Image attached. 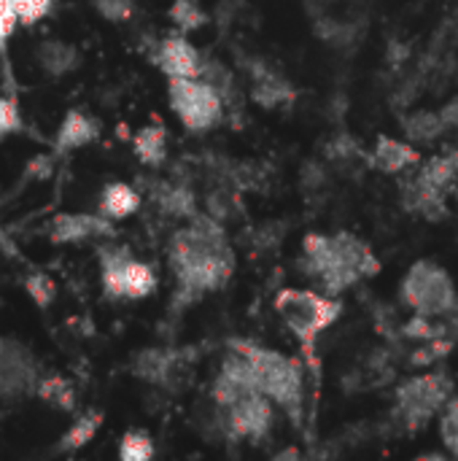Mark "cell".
<instances>
[{
	"label": "cell",
	"mask_w": 458,
	"mask_h": 461,
	"mask_svg": "<svg viewBox=\"0 0 458 461\" xmlns=\"http://www.w3.org/2000/svg\"><path fill=\"white\" fill-rule=\"evenodd\" d=\"M170 265L178 284V305H189L229 281L235 257L216 219L192 216V224L173 235Z\"/></svg>",
	"instance_id": "6da1fadb"
},
{
	"label": "cell",
	"mask_w": 458,
	"mask_h": 461,
	"mask_svg": "<svg viewBox=\"0 0 458 461\" xmlns=\"http://www.w3.org/2000/svg\"><path fill=\"white\" fill-rule=\"evenodd\" d=\"M305 267L327 289V294H337L354 286L362 276H375L378 259L370 246L354 235H310L305 240Z\"/></svg>",
	"instance_id": "7a4b0ae2"
},
{
	"label": "cell",
	"mask_w": 458,
	"mask_h": 461,
	"mask_svg": "<svg viewBox=\"0 0 458 461\" xmlns=\"http://www.w3.org/2000/svg\"><path fill=\"white\" fill-rule=\"evenodd\" d=\"M232 348L235 351H243L251 365L256 367V375H259V386L262 392L275 402L281 405L294 424H300L302 419V373L300 367L286 359L283 354L278 351H270V348H259L248 340H232Z\"/></svg>",
	"instance_id": "3957f363"
},
{
	"label": "cell",
	"mask_w": 458,
	"mask_h": 461,
	"mask_svg": "<svg viewBox=\"0 0 458 461\" xmlns=\"http://www.w3.org/2000/svg\"><path fill=\"white\" fill-rule=\"evenodd\" d=\"M100 284L108 300H143L157 289V273L127 249H103Z\"/></svg>",
	"instance_id": "277c9868"
},
{
	"label": "cell",
	"mask_w": 458,
	"mask_h": 461,
	"mask_svg": "<svg viewBox=\"0 0 458 461\" xmlns=\"http://www.w3.org/2000/svg\"><path fill=\"white\" fill-rule=\"evenodd\" d=\"M402 300L421 316H445L458 311L456 286L435 262H418L402 281Z\"/></svg>",
	"instance_id": "5b68a950"
},
{
	"label": "cell",
	"mask_w": 458,
	"mask_h": 461,
	"mask_svg": "<svg viewBox=\"0 0 458 461\" xmlns=\"http://www.w3.org/2000/svg\"><path fill=\"white\" fill-rule=\"evenodd\" d=\"M278 313L286 321V327L302 340V346H313L316 335L324 332L337 316H340V303L321 297L316 292H300V289H286L278 294Z\"/></svg>",
	"instance_id": "8992f818"
},
{
	"label": "cell",
	"mask_w": 458,
	"mask_h": 461,
	"mask_svg": "<svg viewBox=\"0 0 458 461\" xmlns=\"http://www.w3.org/2000/svg\"><path fill=\"white\" fill-rule=\"evenodd\" d=\"M170 92V108L181 119L184 127L202 132L213 127L221 119L224 97L216 86H211L202 78H167Z\"/></svg>",
	"instance_id": "52a82bcc"
},
{
	"label": "cell",
	"mask_w": 458,
	"mask_h": 461,
	"mask_svg": "<svg viewBox=\"0 0 458 461\" xmlns=\"http://www.w3.org/2000/svg\"><path fill=\"white\" fill-rule=\"evenodd\" d=\"M451 381L445 375H421L397 392V416L408 429H421L448 402Z\"/></svg>",
	"instance_id": "ba28073f"
},
{
	"label": "cell",
	"mask_w": 458,
	"mask_h": 461,
	"mask_svg": "<svg viewBox=\"0 0 458 461\" xmlns=\"http://www.w3.org/2000/svg\"><path fill=\"white\" fill-rule=\"evenodd\" d=\"M40 378L35 354L16 338L0 335V402H19L32 397Z\"/></svg>",
	"instance_id": "9c48e42d"
},
{
	"label": "cell",
	"mask_w": 458,
	"mask_h": 461,
	"mask_svg": "<svg viewBox=\"0 0 458 461\" xmlns=\"http://www.w3.org/2000/svg\"><path fill=\"white\" fill-rule=\"evenodd\" d=\"M219 411H224V427L235 438L262 440L273 427V400L265 392L246 394L229 408H219Z\"/></svg>",
	"instance_id": "30bf717a"
},
{
	"label": "cell",
	"mask_w": 458,
	"mask_h": 461,
	"mask_svg": "<svg viewBox=\"0 0 458 461\" xmlns=\"http://www.w3.org/2000/svg\"><path fill=\"white\" fill-rule=\"evenodd\" d=\"M113 221L103 213H57L46 224V240L51 246H73L94 238H111Z\"/></svg>",
	"instance_id": "8fae6325"
},
{
	"label": "cell",
	"mask_w": 458,
	"mask_h": 461,
	"mask_svg": "<svg viewBox=\"0 0 458 461\" xmlns=\"http://www.w3.org/2000/svg\"><path fill=\"white\" fill-rule=\"evenodd\" d=\"M157 65L167 78H197L202 57L184 35H167L157 46Z\"/></svg>",
	"instance_id": "7c38bea8"
},
{
	"label": "cell",
	"mask_w": 458,
	"mask_h": 461,
	"mask_svg": "<svg viewBox=\"0 0 458 461\" xmlns=\"http://www.w3.org/2000/svg\"><path fill=\"white\" fill-rule=\"evenodd\" d=\"M100 138V122L94 116H89L86 111L70 108L54 135V154H70L78 151L89 143H94Z\"/></svg>",
	"instance_id": "4fadbf2b"
},
{
	"label": "cell",
	"mask_w": 458,
	"mask_h": 461,
	"mask_svg": "<svg viewBox=\"0 0 458 461\" xmlns=\"http://www.w3.org/2000/svg\"><path fill=\"white\" fill-rule=\"evenodd\" d=\"M32 59L40 68V73H46L49 78H65L81 65V51H78V46H73L67 41L43 38V41H38Z\"/></svg>",
	"instance_id": "5bb4252c"
},
{
	"label": "cell",
	"mask_w": 458,
	"mask_h": 461,
	"mask_svg": "<svg viewBox=\"0 0 458 461\" xmlns=\"http://www.w3.org/2000/svg\"><path fill=\"white\" fill-rule=\"evenodd\" d=\"M140 208V192L124 181H111L103 186L100 200H97V213H103L111 221H121L132 216Z\"/></svg>",
	"instance_id": "9a60e30c"
},
{
	"label": "cell",
	"mask_w": 458,
	"mask_h": 461,
	"mask_svg": "<svg viewBox=\"0 0 458 461\" xmlns=\"http://www.w3.org/2000/svg\"><path fill=\"white\" fill-rule=\"evenodd\" d=\"M32 397L38 402L59 411V413H73L76 405H78V394H76L73 384L65 375H59V373H40Z\"/></svg>",
	"instance_id": "2e32d148"
},
{
	"label": "cell",
	"mask_w": 458,
	"mask_h": 461,
	"mask_svg": "<svg viewBox=\"0 0 458 461\" xmlns=\"http://www.w3.org/2000/svg\"><path fill=\"white\" fill-rule=\"evenodd\" d=\"M294 97L292 86L286 78H281L278 73L267 70L265 65L254 68V100L265 108H278L283 103H289Z\"/></svg>",
	"instance_id": "e0dca14e"
},
{
	"label": "cell",
	"mask_w": 458,
	"mask_h": 461,
	"mask_svg": "<svg viewBox=\"0 0 458 461\" xmlns=\"http://www.w3.org/2000/svg\"><path fill=\"white\" fill-rule=\"evenodd\" d=\"M103 427V413L100 411H86L81 416L73 419V424L62 432L59 443H57V454H76L84 446H89V440H94V435Z\"/></svg>",
	"instance_id": "ac0fdd59"
},
{
	"label": "cell",
	"mask_w": 458,
	"mask_h": 461,
	"mask_svg": "<svg viewBox=\"0 0 458 461\" xmlns=\"http://www.w3.org/2000/svg\"><path fill=\"white\" fill-rule=\"evenodd\" d=\"M151 197L170 216H178V219L197 216V203H194V194H192L189 186H181V184H157L151 189Z\"/></svg>",
	"instance_id": "d6986e66"
},
{
	"label": "cell",
	"mask_w": 458,
	"mask_h": 461,
	"mask_svg": "<svg viewBox=\"0 0 458 461\" xmlns=\"http://www.w3.org/2000/svg\"><path fill=\"white\" fill-rule=\"evenodd\" d=\"M416 159H418V151L394 138H381L373 151V165L383 173H400V170L416 165Z\"/></svg>",
	"instance_id": "ffe728a7"
},
{
	"label": "cell",
	"mask_w": 458,
	"mask_h": 461,
	"mask_svg": "<svg viewBox=\"0 0 458 461\" xmlns=\"http://www.w3.org/2000/svg\"><path fill=\"white\" fill-rule=\"evenodd\" d=\"M132 151L143 165L159 167L167 157V132L159 124H148L132 135Z\"/></svg>",
	"instance_id": "44dd1931"
},
{
	"label": "cell",
	"mask_w": 458,
	"mask_h": 461,
	"mask_svg": "<svg viewBox=\"0 0 458 461\" xmlns=\"http://www.w3.org/2000/svg\"><path fill=\"white\" fill-rule=\"evenodd\" d=\"M175 370V357L170 351H140L132 362V373L148 384H167Z\"/></svg>",
	"instance_id": "7402d4cb"
},
{
	"label": "cell",
	"mask_w": 458,
	"mask_h": 461,
	"mask_svg": "<svg viewBox=\"0 0 458 461\" xmlns=\"http://www.w3.org/2000/svg\"><path fill=\"white\" fill-rule=\"evenodd\" d=\"M445 122L440 116V111H421V113H413L408 122H405V132L410 140H421V143H429L435 138H440L445 132Z\"/></svg>",
	"instance_id": "603a6c76"
},
{
	"label": "cell",
	"mask_w": 458,
	"mask_h": 461,
	"mask_svg": "<svg viewBox=\"0 0 458 461\" xmlns=\"http://www.w3.org/2000/svg\"><path fill=\"white\" fill-rule=\"evenodd\" d=\"M24 294L32 300L35 308L49 311L57 300V284L51 281V276H46L43 270H32L24 278Z\"/></svg>",
	"instance_id": "cb8c5ba5"
},
{
	"label": "cell",
	"mask_w": 458,
	"mask_h": 461,
	"mask_svg": "<svg viewBox=\"0 0 458 461\" xmlns=\"http://www.w3.org/2000/svg\"><path fill=\"white\" fill-rule=\"evenodd\" d=\"M119 459L121 461H148L154 459V440L143 429H130L124 432L119 443Z\"/></svg>",
	"instance_id": "d4e9b609"
},
{
	"label": "cell",
	"mask_w": 458,
	"mask_h": 461,
	"mask_svg": "<svg viewBox=\"0 0 458 461\" xmlns=\"http://www.w3.org/2000/svg\"><path fill=\"white\" fill-rule=\"evenodd\" d=\"M170 19L184 30H197L200 24H205V14L200 11V5L194 0H175L173 8H170Z\"/></svg>",
	"instance_id": "484cf974"
},
{
	"label": "cell",
	"mask_w": 458,
	"mask_h": 461,
	"mask_svg": "<svg viewBox=\"0 0 458 461\" xmlns=\"http://www.w3.org/2000/svg\"><path fill=\"white\" fill-rule=\"evenodd\" d=\"M22 130H24V116H22L19 100L11 97V95L0 97V138L16 135Z\"/></svg>",
	"instance_id": "4316f807"
},
{
	"label": "cell",
	"mask_w": 458,
	"mask_h": 461,
	"mask_svg": "<svg viewBox=\"0 0 458 461\" xmlns=\"http://www.w3.org/2000/svg\"><path fill=\"white\" fill-rule=\"evenodd\" d=\"M19 27V14H16V0H0V57L5 59L8 43Z\"/></svg>",
	"instance_id": "83f0119b"
},
{
	"label": "cell",
	"mask_w": 458,
	"mask_h": 461,
	"mask_svg": "<svg viewBox=\"0 0 458 461\" xmlns=\"http://www.w3.org/2000/svg\"><path fill=\"white\" fill-rule=\"evenodd\" d=\"M54 0H16V14L22 27H32L51 14Z\"/></svg>",
	"instance_id": "f1b7e54d"
},
{
	"label": "cell",
	"mask_w": 458,
	"mask_h": 461,
	"mask_svg": "<svg viewBox=\"0 0 458 461\" xmlns=\"http://www.w3.org/2000/svg\"><path fill=\"white\" fill-rule=\"evenodd\" d=\"M105 22H127L135 11V0H89Z\"/></svg>",
	"instance_id": "f546056e"
},
{
	"label": "cell",
	"mask_w": 458,
	"mask_h": 461,
	"mask_svg": "<svg viewBox=\"0 0 458 461\" xmlns=\"http://www.w3.org/2000/svg\"><path fill=\"white\" fill-rule=\"evenodd\" d=\"M443 440L445 446L458 456V400H454L445 411V419H443Z\"/></svg>",
	"instance_id": "4dcf8cb0"
},
{
	"label": "cell",
	"mask_w": 458,
	"mask_h": 461,
	"mask_svg": "<svg viewBox=\"0 0 458 461\" xmlns=\"http://www.w3.org/2000/svg\"><path fill=\"white\" fill-rule=\"evenodd\" d=\"M440 116H443V122H445V127H448V130L458 127V97H454V100L440 111Z\"/></svg>",
	"instance_id": "1f68e13d"
},
{
	"label": "cell",
	"mask_w": 458,
	"mask_h": 461,
	"mask_svg": "<svg viewBox=\"0 0 458 461\" xmlns=\"http://www.w3.org/2000/svg\"><path fill=\"white\" fill-rule=\"evenodd\" d=\"M0 251H3V254H8V257H19L16 246L11 243V238L5 235V230H3V227H0Z\"/></svg>",
	"instance_id": "d6a6232c"
}]
</instances>
